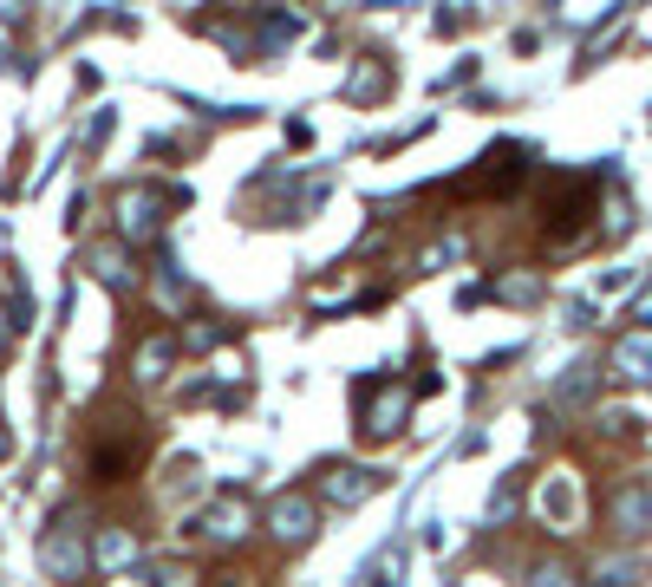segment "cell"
Returning <instances> with one entry per match:
<instances>
[{
  "instance_id": "cell-1",
  "label": "cell",
  "mask_w": 652,
  "mask_h": 587,
  "mask_svg": "<svg viewBox=\"0 0 652 587\" xmlns=\"http://www.w3.org/2000/svg\"><path fill=\"white\" fill-rule=\"evenodd\" d=\"M522 176H529V150L522 144H496V150H483V170H470L457 189L464 196H509Z\"/></svg>"
},
{
  "instance_id": "cell-2",
  "label": "cell",
  "mask_w": 652,
  "mask_h": 587,
  "mask_svg": "<svg viewBox=\"0 0 652 587\" xmlns=\"http://www.w3.org/2000/svg\"><path fill=\"white\" fill-rule=\"evenodd\" d=\"M588 209H594V176H568V183L555 189V203H549V248H568V242H581V229H588Z\"/></svg>"
},
{
  "instance_id": "cell-3",
  "label": "cell",
  "mask_w": 652,
  "mask_h": 587,
  "mask_svg": "<svg viewBox=\"0 0 652 587\" xmlns=\"http://www.w3.org/2000/svg\"><path fill=\"white\" fill-rule=\"evenodd\" d=\"M353 399H359V412H366V438H392L398 418H405V405H411L405 386H392V379H366Z\"/></svg>"
},
{
  "instance_id": "cell-4",
  "label": "cell",
  "mask_w": 652,
  "mask_h": 587,
  "mask_svg": "<svg viewBox=\"0 0 652 587\" xmlns=\"http://www.w3.org/2000/svg\"><path fill=\"white\" fill-rule=\"evenodd\" d=\"M196 529H202L209 542H235V536L248 529V503H242V497H216V503L196 516Z\"/></svg>"
},
{
  "instance_id": "cell-5",
  "label": "cell",
  "mask_w": 652,
  "mask_h": 587,
  "mask_svg": "<svg viewBox=\"0 0 652 587\" xmlns=\"http://www.w3.org/2000/svg\"><path fill=\"white\" fill-rule=\"evenodd\" d=\"M118 216H124V235H157V229H163V196L131 189V196L118 203Z\"/></svg>"
},
{
  "instance_id": "cell-6",
  "label": "cell",
  "mask_w": 652,
  "mask_h": 587,
  "mask_svg": "<svg viewBox=\"0 0 652 587\" xmlns=\"http://www.w3.org/2000/svg\"><path fill=\"white\" fill-rule=\"evenodd\" d=\"M274 536H281V542H307V536H313V503L281 497V503H274Z\"/></svg>"
},
{
  "instance_id": "cell-7",
  "label": "cell",
  "mask_w": 652,
  "mask_h": 587,
  "mask_svg": "<svg viewBox=\"0 0 652 587\" xmlns=\"http://www.w3.org/2000/svg\"><path fill=\"white\" fill-rule=\"evenodd\" d=\"M131 464H137V444H98V451H91V477H98V484H124Z\"/></svg>"
},
{
  "instance_id": "cell-8",
  "label": "cell",
  "mask_w": 652,
  "mask_h": 587,
  "mask_svg": "<svg viewBox=\"0 0 652 587\" xmlns=\"http://www.w3.org/2000/svg\"><path fill=\"white\" fill-rule=\"evenodd\" d=\"M372 490H379L372 470H327V497H340V503H366Z\"/></svg>"
},
{
  "instance_id": "cell-9",
  "label": "cell",
  "mask_w": 652,
  "mask_h": 587,
  "mask_svg": "<svg viewBox=\"0 0 652 587\" xmlns=\"http://www.w3.org/2000/svg\"><path fill=\"white\" fill-rule=\"evenodd\" d=\"M163 366H170V340H150L137 353V379H163Z\"/></svg>"
},
{
  "instance_id": "cell-10",
  "label": "cell",
  "mask_w": 652,
  "mask_h": 587,
  "mask_svg": "<svg viewBox=\"0 0 652 587\" xmlns=\"http://www.w3.org/2000/svg\"><path fill=\"white\" fill-rule=\"evenodd\" d=\"M98 281H111V288H124V268H118V248H98Z\"/></svg>"
},
{
  "instance_id": "cell-11",
  "label": "cell",
  "mask_w": 652,
  "mask_h": 587,
  "mask_svg": "<svg viewBox=\"0 0 652 587\" xmlns=\"http://www.w3.org/2000/svg\"><path fill=\"white\" fill-rule=\"evenodd\" d=\"M98 555H104V562H124V555H131V536H104Z\"/></svg>"
},
{
  "instance_id": "cell-12",
  "label": "cell",
  "mask_w": 652,
  "mask_h": 587,
  "mask_svg": "<svg viewBox=\"0 0 652 587\" xmlns=\"http://www.w3.org/2000/svg\"><path fill=\"white\" fill-rule=\"evenodd\" d=\"M379 85H385V72H379V65H366V72H359V98H372Z\"/></svg>"
},
{
  "instance_id": "cell-13",
  "label": "cell",
  "mask_w": 652,
  "mask_h": 587,
  "mask_svg": "<svg viewBox=\"0 0 652 587\" xmlns=\"http://www.w3.org/2000/svg\"><path fill=\"white\" fill-rule=\"evenodd\" d=\"M0 457H7V438H0Z\"/></svg>"
}]
</instances>
